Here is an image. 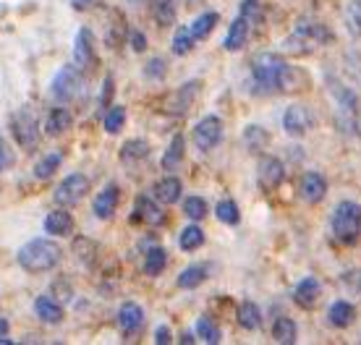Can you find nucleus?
<instances>
[{
    "mask_svg": "<svg viewBox=\"0 0 361 345\" xmlns=\"http://www.w3.org/2000/svg\"><path fill=\"white\" fill-rule=\"evenodd\" d=\"M330 87V94L335 100V126L343 131L345 137H359L361 134V105L359 97L351 87H345L343 82L338 79H330L327 82Z\"/></svg>",
    "mask_w": 361,
    "mask_h": 345,
    "instance_id": "f257e3e1",
    "label": "nucleus"
},
{
    "mask_svg": "<svg viewBox=\"0 0 361 345\" xmlns=\"http://www.w3.org/2000/svg\"><path fill=\"white\" fill-rule=\"evenodd\" d=\"M18 264L29 275L50 272L55 264L63 259V249L50 238H32L29 244L18 249Z\"/></svg>",
    "mask_w": 361,
    "mask_h": 345,
    "instance_id": "f03ea898",
    "label": "nucleus"
},
{
    "mask_svg": "<svg viewBox=\"0 0 361 345\" xmlns=\"http://www.w3.org/2000/svg\"><path fill=\"white\" fill-rule=\"evenodd\" d=\"M330 225H333V236L341 241V244L351 246L361 238V204L359 201L343 199L338 201L333 209V218H330Z\"/></svg>",
    "mask_w": 361,
    "mask_h": 345,
    "instance_id": "7ed1b4c3",
    "label": "nucleus"
},
{
    "mask_svg": "<svg viewBox=\"0 0 361 345\" xmlns=\"http://www.w3.org/2000/svg\"><path fill=\"white\" fill-rule=\"evenodd\" d=\"M286 61L275 53H259L252 58V79L254 87L259 94H267V92H275L280 84V76L286 71Z\"/></svg>",
    "mask_w": 361,
    "mask_h": 345,
    "instance_id": "20e7f679",
    "label": "nucleus"
},
{
    "mask_svg": "<svg viewBox=\"0 0 361 345\" xmlns=\"http://www.w3.org/2000/svg\"><path fill=\"white\" fill-rule=\"evenodd\" d=\"M84 89V79H82V68L73 65H63L61 71L55 73V79L50 82V94H53L58 102H73L82 97Z\"/></svg>",
    "mask_w": 361,
    "mask_h": 345,
    "instance_id": "39448f33",
    "label": "nucleus"
},
{
    "mask_svg": "<svg viewBox=\"0 0 361 345\" xmlns=\"http://www.w3.org/2000/svg\"><path fill=\"white\" fill-rule=\"evenodd\" d=\"M11 131H13V139L21 144V149H27V152L37 149V144H39V120L29 108H21L11 118Z\"/></svg>",
    "mask_w": 361,
    "mask_h": 345,
    "instance_id": "423d86ee",
    "label": "nucleus"
},
{
    "mask_svg": "<svg viewBox=\"0 0 361 345\" xmlns=\"http://www.w3.org/2000/svg\"><path fill=\"white\" fill-rule=\"evenodd\" d=\"M87 191H90V178L82 175V172H71V175H66L63 181L58 183L53 196L61 207H73V204H79L84 199Z\"/></svg>",
    "mask_w": 361,
    "mask_h": 345,
    "instance_id": "0eeeda50",
    "label": "nucleus"
},
{
    "mask_svg": "<svg viewBox=\"0 0 361 345\" xmlns=\"http://www.w3.org/2000/svg\"><path fill=\"white\" fill-rule=\"evenodd\" d=\"M191 139H194V146L202 149V152L215 149V146L223 142V120L217 118V115H204V118L194 126Z\"/></svg>",
    "mask_w": 361,
    "mask_h": 345,
    "instance_id": "6e6552de",
    "label": "nucleus"
},
{
    "mask_svg": "<svg viewBox=\"0 0 361 345\" xmlns=\"http://www.w3.org/2000/svg\"><path fill=\"white\" fill-rule=\"evenodd\" d=\"M286 181V165L280 163L278 157H262L259 165H257V183H259V189L264 194H270L280 186V183Z\"/></svg>",
    "mask_w": 361,
    "mask_h": 345,
    "instance_id": "1a4fd4ad",
    "label": "nucleus"
},
{
    "mask_svg": "<svg viewBox=\"0 0 361 345\" xmlns=\"http://www.w3.org/2000/svg\"><path fill=\"white\" fill-rule=\"evenodd\" d=\"M312 126H314V115H312L309 108H304V105L286 108V113H283V128H286L288 137H304V134L312 131Z\"/></svg>",
    "mask_w": 361,
    "mask_h": 345,
    "instance_id": "9d476101",
    "label": "nucleus"
},
{
    "mask_svg": "<svg viewBox=\"0 0 361 345\" xmlns=\"http://www.w3.org/2000/svg\"><path fill=\"white\" fill-rule=\"evenodd\" d=\"M73 63L79 68H92L97 63V53H94V34L92 29L82 27L76 32V39H73Z\"/></svg>",
    "mask_w": 361,
    "mask_h": 345,
    "instance_id": "9b49d317",
    "label": "nucleus"
},
{
    "mask_svg": "<svg viewBox=\"0 0 361 345\" xmlns=\"http://www.w3.org/2000/svg\"><path fill=\"white\" fill-rule=\"evenodd\" d=\"M197 94H199V82H197V79H194V82L180 84L178 89L168 97V102H165V110H168V113H173V115H183V113L191 108V102L197 100Z\"/></svg>",
    "mask_w": 361,
    "mask_h": 345,
    "instance_id": "f8f14e48",
    "label": "nucleus"
},
{
    "mask_svg": "<svg viewBox=\"0 0 361 345\" xmlns=\"http://www.w3.org/2000/svg\"><path fill=\"white\" fill-rule=\"evenodd\" d=\"M298 194H301V199L309 201V204H319V201L325 199L327 194V181L325 175H319V172H304L301 175V181H298Z\"/></svg>",
    "mask_w": 361,
    "mask_h": 345,
    "instance_id": "ddd939ff",
    "label": "nucleus"
},
{
    "mask_svg": "<svg viewBox=\"0 0 361 345\" xmlns=\"http://www.w3.org/2000/svg\"><path fill=\"white\" fill-rule=\"evenodd\" d=\"M118 199H121L118 186L116 183H108V186L94 196V201H92V212H94V218L97 220L113 218V215H116V209H118Z\"/></svg>",
    "mask_w": 361,
    "mask_h": 345,
    "instance_id": "4468645a",
    "label": "nucleus"
},
{
    "mask_svg": "<svg viewBox=\"0 0 361 345\" xmlns=\"http://www.w3.org/2000/svg\"><path fill=\"white\" fill-rule=\"evenodd\" d=\"M134 220H142L145 225L160 227V225H165V212L157 207L149 196L139 194V196H136V201H134Z\"/></svg>",
    "mask_w": 361,
    "mask_h": 345,
    "instance_id": "2eb2a0df",
    "label": "nucleus"
},
{
    "mask_svg": "<svg viewBox=\"0 0 361 345\" xmlns=\"http://www.w3.org/2000/svg\"><path fill=\"white\" fill-rule=\"evenodd\" d=\"M319 296H322L319 280H317V277H304V280L296 285V291H293V303H296L298 309H314Z\"/></svg>",
    "mask_w": 361,
    "mask_h": 345,
    "instance_id": "dca6fc26",
    "label": "nucleus"
},
{
    "mask_svg": "<svg viewBox=\"0 0 361 345\" xmlns=\"http://www.w3.org/2000/svg\"><path fill=\"white\" fill-rule=\"evenodd\" d=\"M145 325V309L134 303V301H126L121 309H118V327L123 330L126 335H134L136 330Z\"/></svg>",
    "mask_w": 361,
    "mask_h": 345,
    "instance_id": "f3484780",
    "label": "nucleus"
},
{
    "mask_svg": "<svg viewBox=\"0 0 361 345\" xmlns=\"http://www.w3.org/2000/svg\"><path fill=\"white\" fill-rule=\"evenodd\" d=\"M249 29H252V24H249L244 16H238L233 24L228 27V34H226V39H223V47H226L228 53H235V50H241V47L246 45Z\"/></svg>",
    "mask_w": 361,
    "mask_h": 345,
    "instance_id": "a211bd4d",
    "label": "nucleus"
},
{
    "mask_svg": "<svg viewBox=\"0 0 361 345\" xmlns=\"http://www.w3.org/2000/svg\"><path fill=\"white\" fill-rule=\"evenodd\" d=\"M45 230L50 233V236H68V233H73V218H71V212H66V207L47 212Z\"/></svg>",
    "mask_w": 361,
    "mask_h": 345,
    "instance_id": "6ab92c4d",
    "label": "nucleus"
},
{
    "mask_svg": "<svg viewBox=\"0 0 361 345\" xmlns=\"http://www.w3.org/2000/svg\"><path fill=\"white\" fill-rule=\"evenodd\" d=\"M71 126H73V115L66 108H53L47 113V120H45L47 137H61V134H66Z\"/></svg>",
    "mask_w": 361,
    "mask_h": 345,
    "instance_id": "aec40b11",
    "label": "nucleus"
},
{
    "mask_svg": "<svg viewBox=\"0 0 361 345\" xmlns=\"http://www.w3.org/2000/svg\"><path fill=\"white\" fill-rule=\"evenodd\" d=\"M180 191H183V186H180L178 178L176 175H165V178L154 183V199L163 201V204H176L180 199Z\"/></svg>",
    "mask_w": 361,
    "mask_h": 345,
    "instance_id": "412c9836",
    "label": "nucleus"
},
{
    "mask_svg": "<svg viewBox=\"0 0 361 345\" xmlns=\"http://www.w3.org/2000/svg\"><path fill=\"white\" fill-rule=\"evenodd\" d=\"M35 314L42 319V322H47V325H58V322L63 319L61 303L53 301L50 296H39V299L35 301Z\"/></svg>",
    "mask_w": 361,
    "mask_h": 345,
    "instance_id": "4be33fe9",
    "label": "nucleus"
},
{
    "mask_svg": "<svg viewBox=\"0 0 361 345\" xmlns=\"http://www.w3.org/2000/svg\"><path fill=\"white\" fill-rule=\"evenodd\" d=\"M309 87V76L301 68H296V65H286V71H283V76H280V84L278 89L283 92H304Z\"/></svg>",
    "mask_w": 361,
    "mask_h": 345,
    "instance_id": "5701e85b",
    "label": "nucleus"
},
{
    "mask_svg": "<svg viewBox=\"0 0 361 345\" xmlns=\"http://www.w3.org/2000/svg\"><path fill=\"white\" fill-rule=\"evenodd\" d=\"M353 314H356V309H353L348 301H335L333 306L327 309V319H330V325L338 330H345L348 325L353 322Z\"/></svg>",
    "mask_w": 361,
    "mask_h": 345,
    "instance_id": "b1692460",
    "label": "nucleus"
},
{
    "mask_svg": "<svg viewBox=\"0 0 361 345\" xmlns=\"http://www.w3.org/2000/svg\"><path fill=\"white\" fill-rule=\"evenodd\" d=\"M209 270L204 267V264H191V267H186L183 272L178 275V288H183V291H194V288H199L202 282L209 277Z\"/></svg>",
    "mask_w": 361,
    "mask_h": 345,
    "instance_id": "393cba45",
    "label": "nucleus"
},
{
    "mask_svg": "<svg viewBox=\"0 0 361 345\" xmlns=\"http://www.w3.org/2000/svg\"><path fill=\"white\" fill-rule=\"evenodd\" d=\"M149 13L157 21V27H173L176 24V6L173 0H149Z\"/></svg>",
    "mask_w": 361,
    "mask_h": 345,
    "instance_id": "a878e982",
    "label": "nucleus"
},
{
    "mask_svg": "<svg viewBox=\"0 0 361 345\" xmlns=\"http://www.w3.org/2000/svg\"><path fill=\"white\" fill-rule=\"evenodd\" d=\"M183 152H186V139H183V134H176V137L171 139L168 149H165V155H163L165 170H176V168L183 163Z\"/></svg>",
    "mask_w": 361,
    "mask_h": 345,
    "instance_id": "bb28decb",
    "label": "nucleus"
},
{
    "mask_svg": "<svg viewBox=\"0 0 361 345\" xmlns=\"http://www.w3.org/2000/svg\"><path fill=\"white\" fill-rule=\"evenodd\" d=\"M244 144H246V149H249L252 155H259V152H264V149H267V144H270V134H267L262 126H246Z\"/></svg>",
    "mask_w": 361,
    "mask_h": 345,
    "instance_id": "cd10ccee",
    "label": "nucleus"
},
{
    "mask_svg": "<svg viewBox=\"0 0 361 345\" xmlns=\"http://www.w3.org/2000/svg\"><path fill=\"white\" fill-rule=\"evenodd\" d=\"M296 32L312 39V42H319V45H325V42H333V32L325 27V24H319V21H298Z\"/></svg>",
    "mask_w": 361,
    "mask_h": 345,
    "instance_id": "c85d7f7f",
    "label": "nucleus"
},
{
    "mask_svg": "<svg viewBox=\"0 0 361 345\" xmlns=\"http://www.w3.org/2000/svg\"><path fill=\"white\" fill-rule=\"evenodd\" d=\"M149 157V144L145 139H128L126 144L121 146V163H139Z\"/></svg>",
    "mask_w": 361,
    "mask_h": 345,
    "instance_id": "c756f323",
    "label": "nucleus"
},
{
    "mask_svg": "<svg viewBox=\"0 0 361 345\" xmlns=\"http://www.w3.org/2000/svg\"><path fill=\"white\" fill-rule=\"evenodd\" d=\"M272 337H275L278 343H283V345L296 343V337H298L296 322H293V319H288V317H278V319H275V325H272Z\"/></svg>",
    "mask_w": 361,
    "mask_h": 345,
    "instance_id": "7c9ffc66",
    "label": "nucleus"
},
{
    "mask_svg": "<svg viewBox=\"0 0 361 345\" xmlns=\"http://www.w3.org/2000/svg\"><path fill=\"white\" fill-rule=\"evenodd\" d=\"M238 325L244 330H257L262 325V311H259V306L254 301H244L238 306Z\"/></svg>",
    "mask_w": 361,
    "mask_h": 345,
    "instance_id": "2f4dec72",
    "label": "nucleus"
},
{
    "mask_svg": "<svg viewBox=\"0 0 361 345\" xmlns=\"http://www.w3.org/2000/svg\"><path fill=\"white\" fill-rule=\"evenodd\" d=\"M217 21H220V16L217 13H212V11H207V13H202V16L194 18V24H191V37L194 39H207L209 34H212V29L217 27Z\"/></svg>",
    "mask_w": 361,
    "mask_h": 345,
    "instance_id": "473e14b6",
    "label": "nucleus"
},
{
    "mask_svg": "<svg viewBox=\"0 0 361 345\" xmlns=\"http://www.w3.org/2000/svg\"><path fill=\"white\" fill-rule=\"evenodd\" d=\"M165 264H168V251L165 249H160V246H154V249H149L145 256V272L149 275V277H157V275L165 270Z\"/></svg>",
    "mask_w": 361,
    "mask_h": 345,
    "instance_id": "72a5a7b5",
    "label": "nucleus"
},
{
    "mask_svg": "<svg viewBox=\"0 0 361 345\" xmlns=\"http://www.w3.org/2000/svg\"><path fill=\"white\" fill-rule=\"evenodd\" d=\"M126 37V21L118 11H110V24H108V34H105V42L110 47H118Z\"/></svg>",
    "mask_w": 361,
    "mask_h": 345,
    "instance_id": "f704fd0d",
    "label": "nucleus"
},
{
    "mask_svg": "<svg viewBox=\"0 0 361 345\" xmlns=\"http://www.w3.org/2000/svg\"><path fill=\"white\" fill-rule=\"evenodd\" d=\"M197 337L199 340H204L209 345H217L220 343V327H217V322L212 317H199L197 319Z\"/></svg>",
    "mask_w": 361,
    "mask_h": 345,
    "instance_id": "c9c22d12",
    "label": "nucleus"
},
{
    "mask_svg": "<svg viewBox=\"0 0 361 345\" xmlns=\"http://www.w3.org/2000/svg\"><path fill=\"white\" fill-rule=\"evenodd\" d=\"M202 244H204V230H202L199 225H189L180 230L178 246L183 249V251H197Z\"/></svg>",
    "mask_w": 361,
    "mask_h": 345,
    "instance_id": "e433bc0d",
    "label": "nucleus"
},
{
    "mask_svg": "<svg viewBox=\"0 0 361 345\" xmlns=\"http://www.w3.org/2000/svg\"><path fill=\"white\" fill-rule=\"evenodd\" d=\"M215 215H217V220L226 222V225H238V222H241V212H238V204H235L233 199L217 201Z\"/></svg>",
    "mask_w": 361,
    "mask_h": 345,
    "instance_id": "4c0bfd02",
    "label": "nucleus"
},
{
    "mask_svg": "<svg viewBox=\"0 0 361 345\" xmlns=\"http://www.w3.org/2000/svg\"><path fill=\"white\" fill-rule=\"evenodd\" d=\"M194 37H191V29L189 27H178L176 29V34H173V53L176 55H189L194 50Z\"/></svg>",
    "mask_w": 361,
    "mask_h": 345,
    "instance_id": "58836bf2",
    "label": "nucleus"
},
{
    "mask_svg": "<svg viewBox=\"0 0 361 345\" xmlns=\"http://www.w3.org/2000/svg\"><path fill=\"white\" fill-rule=\"evenodd\" d=\"M102 123H105V131H108V134H118V131L123 128V123H126V108H121V105H113V108L105 113Z\"/></svg>",
    "mask_w": 361,
    "mask_h": 345,
    "instance_id": "ea45409f",
    "label": "nucleus"
},
{
    "mask_svg": "<svg viewBox=\"0 0 361 345\" xmlns=\"http://www.w3.org/2000/svg\"><path fill=\"white\" fill-rule=\"evenodd\" d=\"M73 254H76L79 262L92 264L94 262V254H97V244L90 241V238H76V241H73Z\"/></svg>",
    "mask_w": 361,
    "mask_h": 345,
    "instance_id": "a19ab883",
    "label": "nucleus"
},
{
    "mask_svg": "<svg viewBox=\"0 0 361 345\" xmlns=\"http://www.w3.org/2000/svg\"><path fill=\"white\" fill-rule=\"evenodd\" d=\"M61 160H63V155L61 152H53V155H45L39 163H37V168H35V175L37 178H50L55 170H58V165H61Z\"/></svg>",
    "mask_w": 361,
    "mask_h": 345,
    "instance_id": "79ce46f5",
    "label": "nucleus"
},
{
    "mask_svg": "<svg viewBox=\"0 0 361 345\" xmlns=\"http://www.w3.org/2000/svg\"><path fill=\"white\" fill-rule=\"evenodd\" d=\"M183 215L189 220H204L207 215V201L202 196H186L183 199Z\"/></svg>",
    "mask_w": 361,
    "mask_h": 345,
    "instance_id": "37998d69",
    "label": "nucleus"
},
{
    "mask_svg": "<svg viewBox=\"0 0 361 345\" xmlns=\"http://www.w3.org/2000/svg\"><path fill=\"white\" fill-rule=\"evenodd\" d=\"M283 47H286V53H290V55H307V53H312V39H307L301 32H296V34L288 37V39L283 42Z\"/></svg>",
    "mask_w": 361,
    "mask_h": 345,
    "instance_id": "c03bdc74",
    "label": "nucleus"
},
{
    "mask_svg": "<svg viewBox=\"0 0 361 345\" xmlns=\"http://www.w3.org/2000/svg\"><path fill=\"white\" fill-rule=\"evenodd\" d=\"M345 27L353 37H361V0H353L345 11Z\"/></svg>",
    "mask_w": 361,
    "mask_h": 345,
    "instance_id": "a18cd8bd",
    "label": "nucleus"
},
{
    "mask_svg": "<svg viewBox=\"0 0 361 345\" xmlns=\"http://www.w3.org/2000/svg\"><path fill=\"white\" fill-rule=\"evenodd\" d=\"M165 73H168V63H165L163 58H152V61L147 63V68H145V76H147V79H154V82L165 79Z\"/></svg>",
    "mask_w": 361,
    "mask_h": 345,
    "instance_id": "49530a36",
    "label": "nucleus"
},
{
    "mask_svg": "<svg viewBox=\"0 0 361 345\" xmlns=\"http://www.w3.org/2000/svg\"><path fill=\"white\" fill-rule=\"evenodd\" d=\"M241 16L254 24V21H259L262 18V6H259V0H241Z\"/></svg>",
    "mask_w": 361,
    "mask_h": 345,
    "instance_id": "de8ad7c7",
    "label": "nucleus"
},
{
    "mask_svg": "<svg viewBox=\"0 0 361 345\" xmlns=\"http://www.w3.org/2000/svg\"><path fill=\"white\" fill-rule=\"evenodd\" d=\"M13 168V152H11L8 142L0 137V172H6Z\"/></svg>",
    "mask_w": 361,
    "mask_h": 345,
    "instance_id": "09e8293b",
    "label": "nucleus"
},
{
    "mask_svg": "<svg viewBox=\"0 0 361 345\" xmlns=\"http://www.w3.org/2000/svg\"><path fill=\"white\" fill-rule=\"evenodd\" d=\"M131 47H134L136 53H145V50H147L145 32H139V29H131Z\"/></svg>",
    "mask_w": 361,
    "mask_h": 345,
    "instance_id": "8fccbe9b",
    "label": "nucleus"
},
{
    "mask_svg": "<svg viewBox=\"0 0 361 345\" xmlns=\"http://www.w3.org/2000/svg\"><path fill=\"white\" fill-rule=\"evenodd\" d=\"M110 97H113V76H105V84H102V94H99V105L108 108Z\"/></svg>",
    "mask_w": 361,
    "mask_h": 345,
    "instance_id": "3c124183",
    "label": "nucleus"
},
{
    "mask_svg": "<svg viewBox=\"0 0 361 345\" xmlns=\"http://www.w3.org/2000/svg\"><path fill=\"white\" fill-rule=\"evenodd\" d=\"M173 337H171V327L168 325H160V327L154 330V343L157 345H168Z\"/></svg>",
    "mask_w": 361,
    "mask_h": 345,
    "instance_id": "603ef678",
    "label": "nucleus"
},
{
    "mask_svg": "<svg viewBox=\"0 0 361 345\" xmlns=\"http://www.w3.org/2000/svg\"><path fill=\"white\" fill-rule=\"evenodd\" d=\"M73 3V8H79V11H84V8H90L94 0H71Z\"/></svg>",
    "mask_w": 361,
    "mask_h": 345,
    "instance_id": "864d4df0",
    "label": "nucleus"
},
{
    "mask_svg": "<svg viewBox=\"0 0 361 345\" xmlns=\"http://www.w3.org/2000/svg\"><path fill=\"white\" fill-rule=\"evenodd\" d=\"M178 340H180V343H186V345H191V343H197V337L191 335V332H183V335H180V337H178Z\"/></svg>",
    "mask_w": 361,
    "mask_h": 345,
    "instance_id": "5fc2aeb1",
    "label": "nucleus"
},
{
    "mask_svg": "<svg viewBox=\"0 0 361 345\" xmlns=\"http://www.w3.org/2000/svg\"><path fill=\"white\" fill-rule=\"evenodd\" d=\"M0 335H8V322L0 317Z\"/></svg>",
    "mask_w": 361,
    "mask_h": 345,
    "instance_id": "6e6d98bb",
    "label": "nucleus"
},
{
    "mask_svg": "<svg viewBox=\"0 0 361 345\" xmlns=\"http://www.w3.org/2000/svg\"><path fill=\"white\" fill-rule=\"evenodd\" d=\"M128 3H131V6H142V3H145V0H128Z\"/></svg>",
    "mask_w": 361,
    "mask_h": 345,
    "instance_id": "4d7b16f0",
    "label": "nucleus"
}]
</instances>
